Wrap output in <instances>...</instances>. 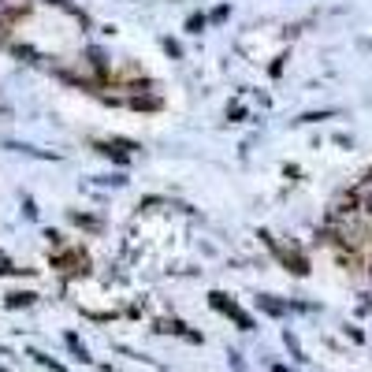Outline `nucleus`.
Wrapping results in <instances>:
<instances>
[{"label": "nucleus", "mask_w": 372, "mask_h": 372, "mask_svg": "<svg viewBox=\"0 0 372 372\" xmlns=\"http://www.w3.org/2000/svg\"><path fill=\"white\" fill-rule=\"evenodd\" d=\"M4 149L26 153V157H41V160H56V153H45V149H38V145H26V142H12V138H4Z\"/></svg>", "instance_id": "1"}]
</instances>
